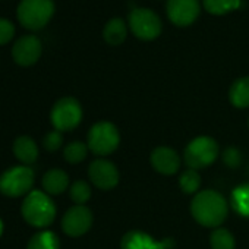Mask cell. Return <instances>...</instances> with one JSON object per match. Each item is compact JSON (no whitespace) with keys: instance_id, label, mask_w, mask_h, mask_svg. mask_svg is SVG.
Instances as JSON below:
<instances>
[{"instance_id":"cell-13","label":"cell","mask_w":249,"mask_h":249,"mask_svg":"<svg viewBox=\"0 0 249 249\" xmlns=\"http://www.w3.org/2000/svg\"><path fill=\"white\" fill-rule=\"evenodd\" d=\"M43 52V46L38 37L36 36H24L21 37L12 49L14 60L21 66H31L34 65Z\"/></svg>"},{"instance_id":"cell-25","label":"cell","mask_w":249,"mask_h":249,"mask_svg":"<svg viewBox=\"0 0 249 249\" xmlns=\"http://www.w3.org/2000/svg\"><path fill=\"white\" fill-rule=\"evenodd\" d=\"M91 194V186L85 180H76L69 188V195L75 205H85L89 201Z\"/></svg>"},{"instance_id":"cell-15","label":"cell","mask_w":249,"mask_h":249,"mask_svg":"<svg viewBox=\"0 0 249 249\" xmlns=\"http://www.w3.org/2000/svg\"><path fill=\"white\" fill-rule=\"evenodd\" d=\"M41 183L47 195H60L69 188V176L60 169H52L43 176Z\"/></svg>"},{"instance_id":"cell-2","label":"cell","mask_w":249,"mask_h":249,"mask_svg":"<svg viewBox=\"0 0 249 249\" xmlns=\"http://www.w3.org/2000/svg\"><path fill=\"white\" fill-rule=\"evenodd\" d=\"M22 217L34 227L50 226L56 217V205L52 198L41 191H31L22 202Z\"/></svg>"},{"instance_id":"cell-24","label":"cell","mask_w":249,"mask_h":249,"mask_svg":"<svg viewBox=\"0 0 249 249\" xmlns=\"http://www.w3.org/2000/svg\"><path fill=\"white\" fill-rule=\"evenodd\" d=\"M88 145L84 144L82 141H73L68 144L63 150V159L71 163V164H78L82 163L87 156H88Z\"/></svg>"},{"instance_id":"cell-22","label":"cell","mask_w":249,"mask_h":249,"mask_svg":"<svg viewBox=\"0 0 249 249\" xmlns=\"http://www.w3.org/2000/svg\"><path fill=\"white\" fill-rule=\"evenodd\" d=\"M210 246L211 249H234L236 240L230 230L224 227H217L210 236Z\"/></svg>"},{"instance_id":"cell-9","label":"cell","mask_w":249,"mask_h":249,"mask_svg":"<svg viewBox=\"0 0 249 249\" xmlns=\"http://www.w3.org/2000/svg\"><path fill=\"white\" fill-rule=\"evenodd\" d=\"M166 12L173 25L183 28L192 25L198 19L201 3L199 0H167Z\"/></svg>"},{"instance_id":"cell-12","label":"cell","mask_w":249,"mask_h":249,"mask_svg":"<svg viewBox=\"0 0 249 249\" xmlns=\"http://www.w3.org/2000/svg\"><path fill=\"white\" fill-rule=\"evenodd\" d=\"M173 239L167 237L157 240L142 230H129L122 236L120 240V249H173Z\"/></svg>"},{"instance_id":"cell-29","label":"cell","mask_w":249,"mask_h":249,"mask_svg":"<svg viewBox=\"0 0 249 249\" xmlns=\"http://www.w3.org/2000/svg\"><path fill=\"white\" fill-rule=\"evenodd\" d=\"M2 233H3V223L0 220V236H2Z\"/></svg>"},{"instance_id":"cell-3","label":"cell","mask_w":249,"mask_h":249,"mask_svg":"<svg viewBox=\"0 0 249 249\" xmlns=\"http://www.w3.org/2000/svg\"><path fill=\"white\" fill-rule=\"evenodd\" d=\"M87 145L100 159L113 154L120 145V134L116 124L107 120L94 123L87 137Z\"/></svg>"},{"instance_id":"cell-7","label":"cell","mask_w":249,"mask_h":249,"mask_svg":"<svg viewBox=\"0 0 249 249\" xmlns=\"http://www.w3.org/2000/svg\"><path fill=\"white\" fill-rule=\"evenodd\" d=\"M82 120L81 103L73 97H62L50 111V122L59 132L73 131Z\"/></svg>"},{"instance_id":"cell-18","label":"cell","mask_w":249,"mask_h":249,"mask_svg":"<svg viewBox=\"0 0 249 249\" xmlns=\"http://www.w3.org/2000/svg\"><path fill=\"white\" fill-rule=\"evenodd\" d=\"M229 101L236 108L249 107V76H242L230 85Z\"/></svg>"},{"instance_id":"cell-20","label":"cell","mask_w":249,"mask_h":249,"mask_svg":"<svg viewBox=\"0 0 249 249\" xmlns=\"http://www.w3.org/2000/svg\"><path fill=\"white\" fill-rule=\"evenodd\" d=\"M242 5V0H202L204 9L211 15H227Z\"/></svg>"},{"instance_id":"cell-1","label":"cell","mask_w":249,"mask_h":249,"mask_svg":"<svg viewBox=\"0 0 249 249\" xmlns=\"http://www.w3.org/2000/svg\"><path fill=\"white\" fill-rule=\"evenodd\" d=\"M191 214L198 224L208 229H217L227 218L229 204L220 192L204 189L191 201Z\"/></svg>"},{"instance_id":"cell-14","label":"cell","mask_w":249,"mask_h":249,"mask_svg":"<svg viewBox=\"0 0 249 249\" xmlns=\"http://www.w3.org/2000/svg\"><path fill=\"white\" fill-rule=\"evenodd\" d=\"M151 167L164 176L176 175L180 169V157L170 147H157L150 154Z\"/></svg>"},{"instance_id":"cell-19","label":"cell","mask_w":249,"mask_h":249,"mask_svg":"<svg viewBox=\"0 0 249 249\" xmlns=\"http://www.w3.org/2000/svg\"><path fill=\"white\" fill-rule=\"evenodd\" d=\"M231 208L243 218H249V183L237 185L230 195Z\"/></svg>"},{"instance_id":"cell-8","label":"cell","mask_w":249,"mask_h":249,"mask_svg":"<svg viewBox=\"0 0 249 249\" xmlns=\"http://www.w3.org/2000/svg\"><path fill=\"white\" fill-rule=\"evenodd\" d=\"M34 185V172L28 166H15L0 176V192L9 198L30 194Z\"/></svg>"},{"instance_id":"cell-10","label":"cell","mask_w":249,"mask_h":249,"mask_svg":"<svg viewBox=\"0 0 249 249\" xmlns=\"http://www.w3.org/2000/svg\"><path fill=\"white\" fill-rule=\"evenodd\" d=\"M88 178L91 183L100 191H111L117 186L120 175L113 161L107 159H97L88 167Z\"/></svg>"},{"instance_id":"cell-5","label":"cell","mask_w":249,"mask_h":249,"mask_svg":"<svg viewBox=\"0 0 249 249\" xmlns=\"http://www.w3.org/2000/svg\"><path fill=\"white\" fill-rule=\"evenodd\" d=\"M54 14L53 0H21L17 9L19 22L28 30H41Z\"/></svg>"},{"instance_id":"cell-6","label":"cell","mask_w":249,"mask_h":249,"mask_svg":"<svg viewBox=\"0 0 249 249\" xmlns=\"http://www.w3.org/2000/svg\"><path fill=\"white\" fill-rule=\"evenodd\" d=\"M128 25L132 34L142 41H153L160 37L163 24L160 17L147 8H135L128 15Z\"/></svg>"},{"instance_id":"cell-23","label":"cell","mask_w":249,"mask_h":249,"mask_svg":"<svg viewBox=\"0 0 249 249\" xmlns=\"http://www.w3.org/2000/svg\"><path fill=\"white\" fill-rule=\"evenodd\" d=\"M201 182L202 180H201L198 170H194V169H186L179 178V186L188 195H196L199 192Z\"/></svg>"},{"instance_id":"cell-26","label":"cell","mask_w":249,"mask_h":249,"mask_svg":"<svg viewBox=\"0 0 249 249\" xmlns=\"http://www.w3.org/2000/svg\"><path fill=\"white\" fill-rule=\"evenodd\" d=\"M221 160L229 169H239L242 166V153L236 147H227L221 153Z\"/></svg>"},{"instance_id":"cell-17","label":"cell","mask_w":249,"mask_h":249,"mask_svg":"<svg viewBox=\"0 0 249 249\" xmlns=\"http://www.w3.org/2000/svg\"><path fill=\"white\" fill-rule=\"evenodd\" d=\"M14 154L22 164L30 166L38 159V147L33 138L19 137L14 142Z\"/></svg>"},{"instance_id":"cell-21","label":"cell","mask_w":249,"mask_h":249,"mask_svg":"<svg viewBox=\"0 0 249 249\" xmlns=\"http://www.w3.org/2000/svg\"><path fill=\"white\" fill-rule=\"evenodd\" d=\"M27 249H60V242L53 231L43 230L30 239Z\"/></svg>"},{"instance_id":"cell-4","label":"cell","mask_w":249,"mask_h":249,"mask_svg":"<svg viewBox=\"0 0 249 249\" xmlns=\"http://www.w3.org/2000/svg\"><path fill=\"white\" fill-rule=\"evenodd\" d=\"M220 156L218 144L211 137H196L194 138L183 151V161L188 169L201 170L211 166Z\"/></svg>"},{"instance_id":"cell-30","label":"cell","mask_w":249,"mask_h":249,"mask_svg":"<svg viewBox=\"0 0 249 249\" xmlns=\"http://www.w3.org/2000/svg\"><path fill=\"white\" fill-rule=\"evenodd\" d=\"M248 124H249V122H248Z\"/></svg>"},{"instance_id":"cell-16","label":"cell","mask_w":249,"mask_h":249,"mask_svg":"<svg viewBox=\"0 0 249 249\" xmlns=\"http://www.w3.org/2000/svg\"><path fill=\"white\" fill-rule=\"evenodd\" d=\"M128 37V25L122 18H111L103 28V38L110 46H120Z\"/></svg>"},{"instance_id":"cell-28","label":"cell","mask_w":249,"mask_h":249,"mask_svg":"<svg viewBox=\"0 0 249 249\" xmlns=\"http://www.w3.org/2000/svg\"><path fill=\"white\" fill-rule=\"evenodd\" d=\"M15 34V27L9 19L0 18V46H3L12 40Z\"/></svg>"},{"instance_id":"cell-11","label":"cell","mask_w":249,"mask_h":249,"mask_svg":"<svg viewBox=\"0 0 249 249\" xmlns=\"http://www.w3.org/2000/svg\"><path fill=\"white\" fill-rule=\"evenodd\" d=\"M92 213L85 205L71 207L62 218V230L71 237L84 236L92 226Z\"/></svg>"},{"instance_id":"cell-27","label":"cell","mask_w":249,"mask_h":249,"mask_svg":"<svg viewBox=\"0 0 249 249\" xmlns=\"http://www.w3.org/2000/svg\"><path fill=\"white\" fill-rule=\"evenodd\" d=\"M62 144H63V137H62V132H59V131H52V132H49L46 137H44V140H43V145H44V148L47 150V151H50V153H54V151H57L60 147H62Z\"/></svg>"}]
</instances>
